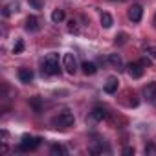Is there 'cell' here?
I'll use <instances>...</instances> for the list:
<instances>
[{"label": "cell", "instance_id": "1", "mask_svg": "<svg viewBox=\"0 0 156 156\" xmlns=\"http://www.w3.org/2000/svg\"><path fill=\"white\" fill-rule=\"evenodd\" d=\"M59 55L57 53H48L42 62V73L46 75H57L59 73Z\"/></svg>", "mask_w": 156, "mask_h": 156}, {"label": "cell", "instance_id": "2", "mask_svg": "<svg viewBox=\"0 0 156 156\" xmlns=\"http://www.w3.org/2000/svg\"><path fill=\"white\" fill-rule=\"evenodd\" d=\"M51 125H53L55 129H68V127L73 125V114H70V112H61L59 116H55V118L51 119Z\"/></svg>", "mask_w": 156, "mask_h": 156}, {"label": "cell", "instance_id": "3", "mask_svg": "<svg viewBox=\"0 0 156 156\" xmlns=\"http://www.w3.org/2000/svg\"><path fill=\"white\" fill-rule=\"evenodd\" d=\"M41 138H31V136H24L22 138V141H20V145L17 147L20 152H28V151H35L39 145H41Z\"/></svg>", "mask_w": 156, "mask_h": 156}, {"label": "cell", "instance_id": "4", "mask_svg": "<svg viewBox=\"0 0 156 156\" xmlns=\"http://www.w3.org/2000/svg\"><path fill=\"white\" fill-rule=\"evenodd\" d=\"M62 68H64L70 75H73V73L77 72V61H75V55H73V53H64V55H62Z\"/></svg>", "mask_w": 156, "mask_h": 156}, {"label": "cell", "instance_id": "5", "mask_svg": "<svg viewBox=\"0 0 156 156\" xmlns=\"http://www.w3.org/2000/svg\"><path fill=\"white\" fill-rule=\"evenodd\" d=\"M127 73H129V77H132V79H140V77L143 75V66H141V62H130V64L127 66Z\"/></svg>", "mask_w": 156, "mask_h": 156}, {"label": "cell", "instance_id": "6", "mask_svg": "<svg viewBox=\"0 0 156 156\" xmlns=\"http://www.w3.org/2000/svg\"><path fill=\"white\" fill-rule=\"evenodd\" d=\"M141 15H143V8L140 4H134L130 9H129V19L132 22H140L141 20Z\"/></svg>", "mask_w": 156, "mask_h": 156}, {"label": "cell", "instance_id": "7", "mask_svg": "<svg viewBox=\"0 0 156 156\" xmlns=\"http://www.w3.org/2000/svg\"><path fill=\"white\" fill-rule=\"evenodd\" d=\"M105 118H107V110L98 107V108H94V110L90 112V118H88V121H90V123H96V121H103Z\"/></svg>", "mask_w": 156, "mask_h": 156}, {"label": "cell", "instance_id": "8", "mask_svg": "<svg viewBox=\"0 0 156 156\" xmlns=\"http://www.w3.org/2000/svg\"><path fill=\"white\" fill-rule=\"evenodd\" d=\"M118 87H119L118 77H108L107 83H105V92L107 94H114V92H118Z\"/></svg>", "mask_w": 156, "mask_h": 156}, {"label": "cell", "instance_id": "9", "mask_svg": "<svg viewBox=\"0 0 156 156\" xmlns=\"http://www.w3.org/2000/svg\"><path fill=\"white\" fill-rule=\"evenodd\" d=\"M19 79L22 83H31L33 81V72L30 68H20L19 70Z\"/></svg>", "mask_w": 156, "mask_h": 156}, {"label": "cell", "instance_id": "10", "mask_svg": "<svg viewBox=\"0 0 156 156\" xmlns=\"http://www.w3.org/2000/svg\"><path fill=\"white\" fill-rule=\"evenodd\" d=\"M39 28H41L39 19L33 17V15H30V17L26 19V30H28V31H39Z\"/></svg>", "mask_w": 156, "mask_h": 156}, {"label": "cell", "instance_id": "11", "mask_svg": "<svg viewBox=\"0 0 156 156\" xmlns=\"http://www.w3.org/2000/svg\"><path fill=\"white\" fill-rule=\"evenodd\" d=\"M143 94H145V99H147V101H154V99H156V83L147 85L145 90H143Z\"/></svg>", "mask_w": 156, "mask_h": 156}, {"label": "cell", "instance_id": "12", "mask_svg": "<svg viewBox=\"0 0 156 156\" xmlns=\"http://www.w3.org/2000/svg\"><path fill=\"white\" fill-rule=\"evenodd\" d=\"M81 68H83V73H85V75H94V73L98 72V66H96L94 62H88V61H85V62L81 64Z\"/></svg>", "mask_w": 156, "mask_h": 156}, {"label": "cell", "instance_id": "13", "mask_svg": "<svg viewBox=\"0 0 156 156\" xmlns=\"http://www.w3.org/2000/svg\"><path fill=\"white\" fill-rule=\"evenodd\" d=\"M30 107L33 108V112L41 114L42 112V101H41V98H31L30 99Z\"/></svg>", "mask_w": 156, "mask_h": 156}, {"label": "cell", "instance_id": "14", "mask_svg": "<svg viewBox=\"0 0 156 156\" xmlns=\"http://www.w3.org/2000/svg\"><path fill=\"white\" fill-rule=\"evenodd\" d=\"M108 62H110L114 68H121V66H123L121 55H118V53H110V57H108Z\"/></svg>", "mask_w": 156, "mask_h": 156}, {"label": "cell", "instance_id": "15", "mask_svg": "<svg viewBox=\"0 0 156 156\" xmlns=\"http://www.w3.org/2000/svg\"><path fill=\"white\" fill-rule=\"evenodd\" d=\"M13 11H19V4H17V2H13V4H9V6H4V8H2V15H4V17H9Z\"/></svg>", "mask_w": 156, "mask_h": 156}, {"label": "cell", "instance_id": "16", "mask_svg": "<svg viewBox=\"0 0 156 156\" xmlns=\"http://www.w3.org/2000/svg\"><path fill=\"white\" fill-rule=\"evenodd\" d=\"M51 20H53L55 24L62 22V20H64V11H62V9H55V11L51 13Z\"/></svg>", "mask_w": 156, "mask_h": 156}, {"label": "cell", "instance_id": "17", "mask_svg": "<svg viewBox=\"0 0 156 156\" xmlns=\"http://www.w3.org/2000/svg\"><path fill=\"white\" fill-rule=\"evenodd\" d=\"M101 26H103V28H110V26H112V17H110V13H101Z\"/></svg>", "mask_w": 156, "mask_h": 156}, {"label": "cell", "instance_id": "18", "mask_svg": "<svg viewBox=\"0 0 156 156\" xmlns=\"http://www.w3.org/2000/svg\"><path fill=\"white\" fill-rule=\"evenodd\" d=\"M22 51H24V41L22 39H17L15 44H13V53L17 55V53H22Z\"/></svg>", "mask_w": 156, "mask_h": 156}, {"label": "cell", "instance_id": "19", "mask_svg": "<svg viewBox=\"0 0 156 156\" xmlns=\"http://www.w3.org/2000/svg\"><path fill=\"white\" fill-rule=\"evenodd\" d=\"M50 152H51L53 156H55V154H66V149H64L62 145H51Z\"/></svg>", "mask_w": 156, "mask_h": 156}, {"label": "cell", "instance_id": "20", "mask_svg": "<svg viewBox=\"0 0 156 156\" xmlns=\"http://www.w3.org/2000/svg\"><path fill=\"white\" fill-rule=\"evenodd\" d=\"M68 31H70V33H79V26H77L75 20H70V22H68Z\"/></svg>", "mask_w": 156, "mask_h": 156}, {"label": "cell", "instance_id": "21", "mask_svg": "<svg viewBox=\"0 0 156 156\" xmlns=\"http://www.w3.org/2000/svg\"><path fill=\"white\" fill-rule=\"evenodd\" d=\"M145 53L156 61V46H147V48H145Z\"/></svg>", "mask_w": 156, "mask_h": 156}, {"label": "cell", "instance_id": "22", "mask_svg": "<svg viewBox=\"0 0 156 156\" xmlns=\"http://www.w3.org/2000/svg\"><path fill=\"white\" fill-rule=\"evenodd\" d=\"M125 42H127V33L116 35V44H125Z\"/></svg>", "mask_w": 156, "mask_h": 156}, {"label": "cell", "instance_id": "23", "mask_svg": "<svg viewBox=\"0 0 156 156\" xmlns=\"http://www.w3.org/2000/svg\"><path fill=\"white\" fill-rule=\"evenodd\" d=\"M30 4H31L35 9H42V0H30Z\"/></svg>", "mask_w": 156, "mask_h": 156}, {"label": "cell", "instance_id": "24", "mask_svg": "<svg viewBox=\"0 0 156 156\" xmlns=\"http://www.w3.org/2000/svg\"><path fill=\"white\" fill-rule=\"evenodd\" d=\"M145 154H154L156 156V147L154 145H147L145 147Z\"/></svg>", "mask_w": 156, "mask_h": 156}, {"label": "cell", "instance_id": "25", "mask_svg": "<svg viewBox=\"0 0 156 156\" xmlns=\"http://www.w3.org/2000/svg\"><path fill=\"white\" fill-rule=\"evenodd\" d=\"M140 62H141V66H143V68H145V66H151V59H149V55H147V57H143Z\"/></svg>", "mask_w": 156, "mask_h": 156}, {"label": "cell", "instance_id": "26", "mask_svg": "<svg viewBox=\"0 0 156 156\" xmlns=\"http://www.w3.org/2000/svg\"><path fill=\"white\" fill-rule=\"evenodd\" d=\"M123 154H125V156H130V154H134V149H132V147H125V149H123Z\"/></svg>", "mask_w": 156, "mask_h": 156}, {"label": "cell", "instance_id": "27", "mask_svg": "<svg viewBox=\"0 0 156 156\" xmlns=\"http://www.w3.org/2000/svg\"><path fill=\"white\" fill-rule=\"evenodd\" d=\"M152 24H154V28H156V15H154V20H152Z\"/></svg>", "mask_w": 156, "mask_h": 156}]
</instances>
